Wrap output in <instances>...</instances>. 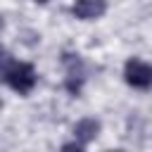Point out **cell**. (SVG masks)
<instances>
[{"label":"cell","mask_w":152,"mask_h":152,"mask_svg":"<svg viewBox=\"0 0 152 152\" xmlns=\"http://www.w3.org/2000/svg\"><path fill=\"white\" fill-rule=\"evenodd\" d=\"M0 81L5 86H10L14 93L28 95L38 83V74H36L33 64L12 59L10 55H0Z\"/></svg>","instance_id":"cell-1"},{"label":"cell","mask_w":152,"mask_h":152,"mask_svg":"<svg viewBox=\"0 0 152 152\" xmlns=\"http://www.w3.org/2000/svg\"><path fill=\"white\" fill-rule=\"evenodd\" d=\"M83 147H86V145H81L78 140H74V142H64V145H62V150H83Z\"/></svg>","instance_id":"cell-6"},{"label":"cell","mask_w":152,"mask_h":152,"mask_svg":"<svg viewBox=\"0 0 152 152\" xmlns=\"http://www.w3.org/2000/svg\"><path fill=\"white\" fill-rule=\"evenodd\" d=\"M64 66H66V90L71 95L81 93V83H83V64L78 55H64Z\"/></svg>","instance_id":"cell-4"},{"label":"cell","mask_w":152,"mask_h":152,"mask_svg":"<svg viewBox=\"0 0 152 152\" xmlns=\"http://www.w3.org/2000/svg\"><path fill=\"white\" fill-rule=\"evenodd\" d=\"M0 26H2V21H0Z\"/></svg>","instance_id":"cell-8"},{"label":"cell","mask_w":152,"mask_h":152,"mask_svg":"<svg viewBox=\"0 0 152 152\" xmlns=\"http://www.w3.org/2000/svg\"><path fill=\"white\" fill-rule=\"evenodd\" d=\"M124 81L131 88L138 90H150L152 88V64L140 59V57H131L124 64Z\"/></svg>","instance_id":"cell-2"},{"label":"cell","mask_w":152,"mask_h":152,"mask_svg":"<svg viewBox=\"0 0 152 152\" xmlns=\"http://www.w3.org/2000/svg\"><path fill=\"white\" fill-rule=\"evenodd\" d=\"M97 133H100V121L93 119V116H86V119L76 121V126H74V138L81 145H88L90 140H95Z\"/></svg>","instance_id":"cell-5"},{"label":"cell","mask_w":152,"mask_h":152,"mask_svg":"<svg viewBox=\"0 0 152 152\" xmlns=\"http://www.w3.org/2000/svg\"><path fill=\"white\" fill-rule=\"evenodd\" d=\"M36 2H48V0H36Z\"/></svg>","instance_id":"cell-7"},{"label":"cell","mask_w":152,"mask_h":152,"mask_svg":"<svg viewBox=\"0 0 152 152\" xmlns=\"http://www.w3.org/2000/svg\"><path fill=\"white\" fill-rule=\"evenodd\" d=\"M104 12H107V0H76L71 5V14L81 21L100 19Z\"/></svg>","instance_id":"cell-3"}]
</instances>
